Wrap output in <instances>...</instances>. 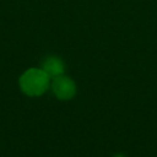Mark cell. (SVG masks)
I'll use <instances>...</instances> for the list:
<instances>
[{"label":"cell","mask_w":157,"mask_h":157,"mask_svg":"<svg viewBox=\"0 0 157 157\" xmlns=\"http://www.w3.org/2000/svg\"><path fill=\"white\" fill-rule=\"evenodd\" d=\"M18 83L25 94L29 97H38L49 88L50 76L42 67H31L20 76Z\"/></svg>","instance_id":"cell-1"},{"label":"cell","mask_w":157,"mask_h":157,"mask_svg":"<svg viewBox=\"0 0 157 157\" xmlns=\"http://www.w3.org/2000/svg\"><path fill=\"white\" fill-rule=\"evenodd\" d=\"M52 91L55 94L56 98L66 101V99H71L75 93H76V85L72 81V78H70L69 76L59 75L53 77V81L50 83Z\"/></svg>","instance_id":"cell-2"},{"label":"cell","mask_w":157,"mask_h":157,"mask_svg":"<svg viewBox=\"0 0 157 157\" xmlns=\"http://www.w3.org/2000/svg\"><path fill=\"white\" fill-rule=\"evenodd\" d=\"M42 69L50 77H55V76H59V75L64 74L65 65H64V61L59 56L49 55V56L44 58V60L42 61Z\"/></svg>","instance_id":"cell-3"}]
</instances>
